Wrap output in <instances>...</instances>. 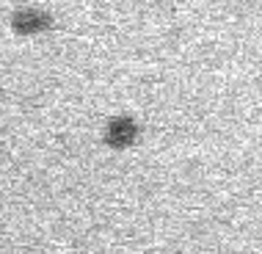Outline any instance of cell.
<instances>
[{
	"mask_svg": "<svg viewBox=\"0 0 262 254\" xmlns=\"http://www.w3.org/2000/svg\"><path fill=\"white\" fill-rule=\"evenodd\" d=\"M11 28L23 36H31V33H45L53 28V17L41 9H19L14 11L11 17Z\"/></svg>",
	"mask_w": 262,
	"mask_h": 254,
	"instance_id": "7a4b0ae2",
	"label": "cell"
},
{
	"mask_svg": "<svg viewBox=\"0 0 262 254\" xmlns=\"http://www.w3.org/2000/svg\"><path fill=\"white\" fill-rule=\"evenodd\" d=\"M138 138V124L133 116H116L105 124V144L113 150H127Z\"/></svg>",
	"mask_w": 262,
	"mask_h": 254,
	"instance_id": "6da1fadb",
	"label": "cell"
}]
</instances>
